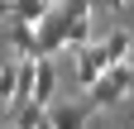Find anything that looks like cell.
<instances>
[{
    "mask_svg": "<svg viewBox=\"0 0 134 129\" xmlns=\"http://www.w3.org/2000/svg\"><path fill=\"white\" fill-rule=\"evenodd\" d=\"M129 91H134V62H110L105 77H100V81H96L86 96H91V105L105 110V105H120Z\"/></svg>",
    "mask_w": 134,
    "mask_h": 129,
    "instance_id": "cell-1",
    "label": "cell"
},
{
    "mask_svg": "<svg viewBox=\"0 0 134 129\" xmlns=\"http://www.w3.org/2000/svg\"><path fill=\"white\" fill-rule=\"evenodd\" d=\"M105 67H110V53H105V43H100V38L72 53V77H77V86H86V91L105 77Z\"/></svg>",
    "mask_w": 134,
    "mask_h": 129,
    "instance_id": "cell-2",
    "label": "cell"
},
{
    "mask_svg": "<svg viewBox=\"0 0 134 129\" xmlns=\"http://www.w3.org/2000/svg\"><path fill=\"white\" fill-rule=\"evenodd\" d=\"M67 24H72V19H67V10H58V5L48 10L38 24H34V29H38V48H43V57H58L62 48H67Z\"/></svg>",
    "mask_w": 134,
    "mask_h": 129,
    "instance_id": "cell-3",
    "label": "cell"
},
{
    "mask_svg": "<svg viewBox=\"0 0 134 129\" xmlns=\"http://www.w3.org/2000/svg\"><path fill=\"white\" fill-rule=\"evenodd\" d=\"M5 38H10V48H14V57H43L38 29H34L29 19H10V24H5Z\"/></svg>",
    "mask_w": 134,
    "mask_h": 129,
    "instance_id": "cell-4",
    "label": "cell"
},
{
    "mask_svg": "<svg viewBox=\"0 0 134 129\" xmlns=\"http://www.w3.org/2000/svg\"><path fill=\"white\" fill-rule=\"evenodd\" d=\"M43 120H48V105L34 101V96H29V101H14L5 110V129H38Z\"/></svg>",
    "mask_w": 134,
    "mask_h": 129,
    "instance_id": "cell-5",
    "label": "cell"
},
{
    "mask_svg": "<svg viewBox=\"0 0 134 129\" xmlns=\"http://www.w3.org/2000/svg\"><path fill=\"white\" fill-rule=\"evenodd\" d=\"M34 101H43V105L58 101V57H38L34 62Z\"/></svg>",
    "mask_w": 134,
    "mask_h": 129,
    "instance_id": "cell-6",
    "label": "cell"
},
{
    "mask_svg": "<svg viewBox=\"0 0 134 129\" xmlns=\"http://www.w3.org/2000/svg\"><path fill=\"white\" fill-rule=\"evenodd\" d=\"M48 120H53L58 129H86L91 124L86 105H67V101H53V105H48Z\"/></svg>",
    "mask_w": 134,
    "mask_h": 129,
    "instance_id": "cell-7",
    "label": "cell"
},
{
    "mask_svg": "<svg viewBox=\"0 0 134 129\" xmlns=\"http://www.w3.org/2000/svg\"><path fill=\"white\" fill-rule=\"evenodd\" d=\"M14 101H19V57L0 67V115H5Z\"/></svg>",
    "mask_w": 134,
    "mask_h": 129,
    "instance_id": "cell-8",
    "label": "cell"
},
{
    "mask_svg": "<svg viewBox=\"0 0 134 129\" xmlns=\"http://www.w3.org/2000/svg\"><path fill=\"white\" fill-rule=\"evenodd\" d=\"M105 53H110V62H129V53H134V34L129 29H105Z\"/></svg>",
    "mask_w": 134,
    "mask_h": 129,
    "instance_id": "cell-9",
    "label": "cell"
},
{
    "mask_svg": "<svg viewBox=\"0 0 134 129\" xmlns=\"http://www.w3.org/2000/svg\"><path fill=\"white\" fill-rule=\"evenodd\" d=\"M48 10H53V0H14V19H29V24H38Z\"/></svg>",
    "mask_w": 134,
    "mask_h": 129,
    "instance_id": "cell-10",
    "label": "cell"
},
{
    "mask_svg": "<svg viewBox=\"0 0 134 129\" xmlns=\"http://www.w3.org/2000/svg\"><path fill=\"white\" fill-rule=\"evenodd\" d=\"M14 19V0H0V24H10Z\"/></svg>",
    "mask_w": 134,
    "mask_h": 129,
    "instance_id": "cell-11",
    "label": "cell"
},
{
    "mask_svg": "<svg viewBox=\"0 0 134 129\" xmlns=\"http://www.w3.org/2000/svg\"><path fill=\"white\" fill-rule=\"evenodd\" d=\"M96 5H105V10H125L129 0H96Z\"/></svg>",
    "mask_w": 134,
    "mask_h": 129,
    "instance_id": "cell-12",
    "label": "cell"
},
{
    "mask_svg": "<svg viewBox=\"0 0 134 129\" xmlns=\"http://www.w3.org/2000/svg\"><path fill=\"white\" fill-rule=\"evenodd\" d=\"M38 129H58V124H53V120H43V124H38Z\"/></svg>",
    "mask_w": 134,
    "mask_h": 129,
    "instance_id": "cell-13",
    "label": "cell"
},
{
    "mask_svg": "<svg viewBox=\"0 0 134 129\" xmlns=\"http://www.w3.org/2000/svg\"><path fill=\"white\" fill-rule=\"evenodd\" d=\"M53 5H58V10H62V5H72V0H53Z\"/></svg>",
    "mask_w": 134,
    "mask_h": 129,
    "instance_id": "cell-14",
    "label": "cell"
},
{
    "mask_svg": "<svg viewBox=\"0 0 134 129\" xmlns=\"http://www.w3.org/2000/svg\"><path fill=\"white\" fill-rule=\"evenodd\" d=\"M86 129H100V124H96V120H91V124H86Z\"/></svg>",
    "mask_w": 134,
    "mask_h": 129,
    "instance_id": "cell-15",
    "label": "cell"
}]
</instances>
